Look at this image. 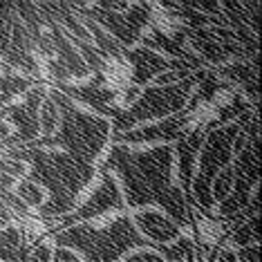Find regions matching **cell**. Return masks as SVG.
<instances>
[{
    "label": "cell",
    "instance_id": "cell-1",
    "mask_svg": "<svg viewBox=\"0 0 262 262\" xmlns=\"http://www.w3.org/2000/svg\"><path fill=\"white\" fill-rule=\"evenodd\" d=\"M170 157L172 152L168 148H155L146 152L115 148L103 164V170L115 168L121 175L128 202L133 206L159 202L182 224H190V208L182 190L170 182Z\"/></svg>",
    "mask_w": 262,
    "mask_h": 262
},
{
    "label": "cell",
    "instance_id": "cell-2",
    "mask_svg": "<svg viewBox=\"0 0 262 262\" xmlns=\"http://www.w3.org/2000/svg\"><path fill=\"white\" fill-rule=\"evenodd\" d=\"M11 159H29L34 166L32 180L45 184L52 193L50 204L40 206L38 215L43 220L65 215L72 208L76 195L88 186L92 180L90 162L74 157L72 152H56V150H43L40 146H9Z\"/></svg>",
    "mask_w": 262,
    "mask_h": 262
},
{
    "label": "cell",
    "instance_id": "cell-3",
    "mask_svg": "<svg viewBox=\"0 0 262 262\" xmlns=\"http://www.w3.org/2000/svg\"><path fill=\"white\" fill-rule=\"evenodd\" d=\"M61 112V121H58V135L54 139H43V141H29L27 146H63L68 152H72L74 157L92 162L97 155L103 150L105 137H108V121L97 117H90L88 112H83L79 105L65 92H52Z\"/></svg>",
    "mask_w": 262,
    "mask_h": 262
},
{
    "label": "cell",
    "instance_id": "cell-4",
    "mask_svg": "<svg viewBox=\"0 0 262 262\" xmlns=\"http://www.w3.org/2000/svg\"><path fill=\"white\" fill-rule=\"evenodd\" d=\"M58 244L76 247L90 260H117L128 249L144 247L159 249V244H150L135 231L128 217H117L108 224V229H92V226H74L70 231H61L56 235Z\"/></svg>",
    "mask_w": 262,
    "mask_h": 262
},
{
    "label": "cell",
    "instance_id": "cell-5",
    "mask_svg": "<svg viewBox=\"0 0 262 262\" xmlns=\"http://www.w3.org/2000/svg\"><path fill=\"white\" fill-rule=\"evenodd\" d=\"M193 85V79L188 81H180L175 85H162V88H150L144 94H139L126 110L119 108L117 112V130H126L130 126L146 119H155V117H164L172 110H180L186 103V97Z\"/></svg>",
    "mask_w": 262,
    "mask_h": 262
},
{
    "label": "cell",
    "instance_id": "cell-6",
    "mask_svg": "<svg viewBox=\"0 0 262 262\" xmlns=\"http://www.w3.org/2000/svg\"><path fill=\"white\" fill-rule=\"evenodd\" d=\"M260 175V130H258V117L251 119V141L249 148H244L240 159L233 170V182H235V193L231 200H222V217L229 224V220L237 215L244 206H249V190L255 184Z\"/></svg>",
    "mask_w": 262,
    "mask_h": 262
},
{
    "label": "cell",
    "instance_id": "cell-7",
    "mask_svg": "<svg viewBox=\"0 0 262 262\" xmlns=\"http://www.w3.org/2000/svg\"><path fill=\"white\" fill-rule=\"evenodd\" d=\"M208 141L202 155V170L200 177L195 182V198H198L200 206L208 211L213 206V177L217 175V170L231 159V141L237 135V126L222 128V130H208Z\"/></svg>",
    "mask_w": 262,
    "mask_h": 262
},
{
    "label": "cell",
    "instance_id": "cell-8",
    "mask_svg": "<svg viewBox=\"0 0 262 262\" xmlns=\"http://www.w3.org/2000/svg\"><path fill=\"white\" fill-rule=\"evenodd\" d=\"M121 208H123V202H121V193H119V188H117V182L112 180L110 175L103 172V182H101L99 188L92 193V198L81 206L79 213H74V215H65L61 226H68L72 222H81V220L101 215V213L121 211Z\"/></svg>",
    "mask_w": 262,
    "mask_h": 262
},
{
    "label": "cell",
    "instance_id": "cell-9",
    "mask_svg": "<svg viewBox=\"0 0 262 262\" xmlns=\"http://www.w3.org/2000/svg\"><path fill=\"white\" fill-rule=\"evenodd\" d=\"M193 128L198 126H195L190 112L186 110L182 115L168 119V121L157 123V126L137 130V133H128V135H117V141H177Z\"/></svg>",
    "mask_w": 262,
    "mask_h": 262
},
{
    "label": "cell",
    "instance_id": "cell-10",
    "mask_svg": "<svg viewBox=\"0 0 262 262\" xmlns=\"http://www.w3.org/2000/svg\"><path fill=\"white\" fill-rule=\"evenodd\" d=\"M126 58L133 63V79L137 83H146L148 79H152L157 72L162 70H177V61L168 63L164 61L159 54H155L148 47H139L135 52H126Z\"/></svg>",
    "mask_w": 262,
    "mask_h": 262
},
{
    "label": "cell",
    "instance_id": "cell-11",
    "mask_svg": "<svg viewBox=\"0 0 262 262\" xmlns=\"http://www.w3.org/2000/svg\"><path fill=\"white\" fill-rule=\"evenodd\" d=\"M206 128H193L190 133L177 139V157H180V175L184 186H190V177H193V162H195V152L202 146V139L206 137Z\"/></svg>",
    "mask_w": 262,
    "mask_h": 262
},
{
    "label": "cell",
    "instance_id": "cell-12",
    "mask_svg": "<svg viewBox=\"0 0 262 262\" xmlns=\"http://www.w3.org/2000/svg\"><path fill=\"white\" fill-rule=\"evenodd\" d=\"M190 224H195V233H198V247L200 249L217 247L220 240L231 233L229 224L213 220L206 211L202 213V215H190Z\"/></svg>",
    "mask_w": 262,
    "mask_h": 262
},
{
    "label": "cell",
    "instance_id": "cell-13",
    "mask_svg": "<svg viewBox=\"0 0 262 262\" xmlns=\"http://www.w3.org/2000/svg\"><path fill=\"white\" fill-rule=\"evenodd\" d=\"M137 224H139L141 233L157 240V244L177 240V235H180L177 224H172L170 220H166L164 215H159V213H139V215H137Z\"/></svg>",
    "mask_w": 262,
    "mask_h": 262
},
{
    "label": "cell",
    "instance_id": "cell-14",
    "mask_svg": "<svg viewBox=\"0 0 262 262\" xmlns=\"http://www.w3.org/2000/svg\"><path fill=\"white\" fill-rule=\"evenodd\" d=\"M162 253L168 260H193L198 255V244L193 240H177L172 247H162Z\"/></svg>",
    "mask_w": 262,
    "mask_h": 262
},
{
    "label": "cell",
    "instance_id": "cell-15",
    "mask_svg": "<svg viewBox=\"0 0 262 262\" xmlns=\"http://www.w3.org/2000/svg\"><path fill=\"white\" fill-rule=\"evenodd\" d=\"M16 195L25 202V204H40V200H43V193H40L38 186H34V180H25L20 182L18 186H16Z\"/></svg>",
    "mask_w": 262,
    "mask_h": 262
},
{
    "label": "cell",
    "instance_id": "cell-16",
    "mask_svg": "<svg viewBox=\"0 0 262 262\" xmlns=\"http://www.w3.org/2000/svg\"><path fill=\"white\" fill-rule=\"evenodd\" d=\"M58 105L54 103V99L52 97H47L45 99V105H43V128H45V133L47 135H52L56 130L58 126Z\"/></svg>",
    "mask_w": 262,
    "mask_h": 262
},
{
    "label": "cell",
    "instance_id": "cell-17",
    "mask_svg": "<svg viewBox=\"0 0 262 262\" xmlns=\"http://www.w3.org/2000/svg\"><path fill=\"white\" fill-rule=\"evenodd\" d=\"M231 184H233V170L224 168L215 182V188H211V190L215 193L217 200H226V195H231Z\"/></svg>",
    "mask_w": 262,
    "mask_h": 262
},
{
    "label": "cell",
    "instance_id": "cell-18",
    "mask_svg": "<svg viewBox=\"0 0 262 262\" xmlns=\"http://www.w3.org/2000/svg\"><path fill=\"white\" fill-rule=\"evenodd\" d=\"M240 260H251V262H258L260 260V255H258V251H249V247L244 244V249L240 251Z\"/></svg>",
    "mask_w": 262,
    "mask_h": 262
},
{
    "label": "cell",
    "instance_id": "cell-19",
    "mask_svg": "<svg viewBox=\"0 0 262 262\" xmlns=\"http://www.w3.org/2000/svg\"><path fill=\"white\" fill-rule=\"evenodd\" d=\"M133 260H159V255H155V253H139V255H133Z\"/></svg>",
    "mask_w": 262,
    "mask_h": 262
},
{
    "label": "cell",
    "instance_id": "cell-20",
    "mask_svg": "<svg viewBox=\"0 0 262 262\" xmlns=\"http://www.w3.org/2000/svg\"><path fill=\"white\" fill-rule=\"evenodd\" d=\"M56 260H76L72 253H65V251H58L56 253Z\"/></svg>",
    "mask_w": 262,
    "mask_h": 262
},
{
    "label": "cell",
    "instance_id": "cell-21",
    "mask_svg": "<svg viewBox=\"0 0 262 262\" xmlns=\"http://www.w3.org/2000/svg\"><path fill=\"white\" fill-rule=\"evenodd\" d=\"M162 5H164V7H170V3H168V0H162Z\"/></svg>",
    "mask_w": 262,
    "mask_h": 262
}]
</instances>
